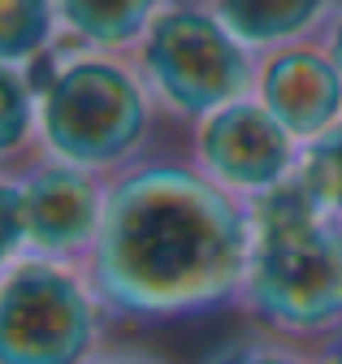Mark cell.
<instances>
[{
	"label": "cell",
	"instance_id": "11",
	"mask_svg": "<svg viewBox=\"0 0 342 364\" xmlns=\"http://www.w3.org/2000/svg\"><path fill=\"white\" fill-rule=\"evenodd\" d=\"M61 43L57 0H0V65L35 70Z\"/></svg>",
	"mask_w": 342,
	"mask_h": 364
},
{
	"label": "cell",
	"instance_id": "18",
	"mask_svg": "<svg viewBox=\"0 0 342 364\" xmlns=\"http://www.w3.org/2000/svg\"><path fill=\"white\" fill-rule=\"evenodd\" d=\"M316 355H321V364H342V334L325 338V343L316 347Z\"/></svg>",
	"mask_w": 342,
	"mask_h": 364
},
{
	"label": "cell",
	"instance_id": "7",
	"mask_svg": "<svg viewBox=\"0 0 342 364\" xmlns=\"http://www.w3.org/2000/svg\"><path fill=\"white\" fill-rule=\"evenodd\" d=\"M26 208V256L82 264L96 247L109 178L53 156H35L18 169Z\"/></svg>",
	"mask_w": 342,
	"mask_h": 364
},
{
	"label": "cell",
	"instance_id": "15",
	"mask_svg": "<svg viewBox=\"0 0 342 364\" xmlns=\"http://www.w3.org/2000/svg\"><path fill=\"white\" fill-rule=\"evenodd\" d=\"M26 256V208L18 169H0V278Z\"/></svg>",
	"mask_w": 342,
	"mask_h": 364
},
{
	"label": "cell",
	"instance_id": "17",
	"mask_svg": "<svg viewBox=\"0 0 342 364\" xmlns=\"http://www.w3.org/2000/svg\"><path fill=\"white\" fill-rule=\"evenodd\" d=\"M321 43H325V53L333 57V65H338V74H342V9H338V14H333V22L325 26Z\"/></svg>",
	"mask_w": 342,
	"mask_h": 364
},
{
	"label": "cell",
	"instance_id": "16",
	"mask_svg": "<svg viewBox=\"0 0 342 364\" xmlns=\"http://www.w3.org/2000/svg\"><path fill=\"white\" fill-rule=\"evenodd\" d=\"M87 364H174V360H165L148 347H135V343H104Z\"/></svg>",
	"mask_w": 342,
	"mask_h": 364
},
{
	"label": "cell",
	"instance_id": "14",
	"mask_svg": "<svg viewBox=\"0 0 342 364\" xmlns=\"http://www.w3.org/2000/svg\"><path fill=\"white\" fill-rule=\"evenodd\" d=\"M204 364H321V355L308 343H294L269 330H251V334L221 343L217 351H208Z\"/></svg>",
	"mask_w": 342,
	"mask_h": 364
},
{
	"label": "cell",
	"instance_id": "12",
	"mask_svg": "<svg viewBox=\"0 0 342 364\" xmlns=\"http://www.w3.org/2000/svg\"><path fill=\"white\" fill-rule=\"evenodd\" d=\"M39 156V91L31 70L0 65V169Z\"/></svg>",
	"mask_w": 342,
	"mask_h": 364
},
{
	"label": "cell",
	"instance_id": "6",
	"mask_svg": "<svg viewBox=\"0 0 342 364\" xmlns=\"http://www.w3.org/2000/svg\"><path fill=\"white\" fill-rule=\"evenodd\" d=\"M299 152L304 148L255 96L208 113L187 130V156L195 161V169L243 204L290 182L299 169Z\"/></svg>",
	"mask_w": 342,
	"mask_h": 364
},
{
	"label": "cell",
	"instance_id": "2",
	"mask_svg": "<svg viewBox=\"0 0 342 364\" xmlns=\"http://www.w3.org/2000/svg\"><path fill=\"white\" fill-rule=\"evenodd\" d=\"M251 260L238 312L255 330L321 347L342 334V221L325 217L299 182L251 200Z\"/></svg>",
	"mask_w": 342,
	"mask_h": 364
},
{
	"label": "cell",
	"instance_id": "10",
	"mask_svg": "<svg viewBox=\"0 0 342 364\" xmlns=\"http://www.w3.org/2000/svg\"><path fill=\"white\" fill-rule=\"evenodd\" d=\"M169 0H57L61 39L92 53L131 57Z\"/></svg>",
	"mask_w": 342,
	"mask_h": 364
},
{
	"label": "cell",
	"instance_id": "8",
	"mask_svg": "<svg viewBox=\"0 0 342 364\" xmlns=\"http://www.w3.org/2000/svg\"><path fill=\"white\" fill-rule=\"evenodd\" d=\"M255 100L286 126L299 148H308L342 122V74L321 39L290 43L260 57Z\"/></svg>",
	"mask_w": 342,
	"mask_h": 364
},
{
	"label": "cell",
	"instance_id": "4",
	"mask_svg": "<svg viewBox=\"0 0 342 364\" xmlns=\"http://www.w3.org/2000/svg\"><path fill=\"white\" fill-rule=\"evenodd\" d=\"M131 57L160 117H174L187 130L208 113L255 96L260 57L212 14L208 0H169Z\"/></svg>",
	"mask_w": 342,
	"mask_h": 364
},
{
	"label": "cell",
	"instance_id": "3",
	"mask_svg": "<svg viewBox=\"0 0 342 364\" xmlns=\"http://www.w3.org/2000/svg\"><path fill=\"white\" fill-rule=\"evenodd\" d=\"M31 74L39 91V156L113 178L152 152L160 109L135 57L61 43Z\"/></svg>",
	"mask_w": 342,
	"mask_h": 364
},
{
	"label": "cell",
	"instance_id": "9",
	"mask_svg": "<svg viewBox=\"0 0 342 364\" xmlns=\"http://www.w3.org/2000/svg\"><path fill=\"white\" fill-rule=\"evenodd\" d=\"M208 5L255 57H265L290 43L321 39L342 0H208Z\"/></svg>",
	"mask_w": 342,
	"mask_h": 364
},
{
	"label": "cell",
	"instance_id": "5",
	"mask_svg": "<svg viewBox=\"0 0 342 364\" xmlns=\"http://www.w3.org/2000/svg\"><path fill=\"white\" fill-rule=\"evenodd\" d=\"M109 326L82 264L22 256L0 278V364H87Z\"/></svg>",
	"mask_w": 342,
	"mask_h": 364
},
{
	"label": "cell",
	"instance_id": "13",
	"mask_svg": "<svg viewBox=\"0 0 342 364\" xmlns=\"http://www.w3.org/2000/svg\"><path fill=\"white\" fill-rule=\"evenodd\" d=\"M294 182L308 191V200L325 217L342 221V122L329 134H321L316 144H308L304 152H299Z\"/></svg>",
	"mask_w": 342,
	"mask_h": 364
},
{
	"label": "cell",
	"instance_id": "1",
	"mask_svg": "<svg viewBox=\"0 0 342 364\" xmlns=\"http://www.w3.org/2000/svg\"><path fill=\"white\" fill-rule=\"evenodd\" d=\"M251 260V213L191 156L148 152L109 178L87 278L113 326H165L238 308Z\"/></svg>",
	"mask_w": 342,
	"mask_h": 364
}]
</instances>
